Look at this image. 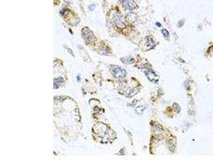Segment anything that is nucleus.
Returning a JSON list of instances; mask_svg holds the SVG:
<instances>
[{
    "label": "nucleus",
    "instance_id": "f257e3e1",
    "mask_svg": "<svg viewBox=\"0 0 213 160\" xmlns=\"http://www.w3.org/2000/svg\"><path fill=\"white\" fill-rule=\"evenodd\" d=\"M110 70L114 77L116 78H122L125 77L126 72L121 67L116 65H112L110 68Z\"/></svg>",
    "mask_w": 213,
    "mask_h": 160
},
{
    "label": "nucleus",
    "instance_id": "f03ea898",
    "mask_svg": "<svg viewBox=\"0 0 213 160\" xmlns=\"http://www.w3.org/2000/svg\"><path fill=\"white\" fill-rule=\"evenodd\" d=\"M113 19L115 25L119 28L123 29L125 27V24L123 21L121 16L117 13H115L113 14Z\"/></svg>",
    "mask_w": 213,
    "mask_h": 160
},
{
    "label": "nucleus",
    "instance_id": "7ed1b4c3",
    "mask_svg": "<svg viewBox=\"0 0 213 160\" xmlns=\"http://www.w3.org/2000/svg\"><path fill=\"white\" fill-rule=\"evenodd\" d=\"M123 6L125 10H132L136 7L137 5L134 0H125Z\"/></svg>",
    "mask_w": 213,
    "mask_h": 160
},
{
    "label": "nucleus",
    "instance_id": "20e7f679",
    "mask_svg": "<svg viewBox=\"0 0 213 160\" xmlns=\"http://www.w3.org/2000/svg\"><path fill=\"white\" fill-rule=\"evenodd\" d=\"M82 34L83 36L84 39L85 40V41H90V40L92 39V37H93V35L91 32L87 28H84L83 29Z\"/></svg>",
    "mask_w": 213,
    "mask_h": 160
},
{
    "label": "nucleus",
    "instance_id": "39448f33",
    "mask_svg": "<svg viewBox=\"0 0 213 160\" xmlns=\"http://www.w3.org/2000/svg\"><path fill=\"white\" fill-rule=\"evenodd\" d=\"M146 74L148 78H149V80L152 81V82H155V81L158 80V77L156 75V74H155V73L153 72L152 70H147L146 73Z\"/></svg>",
    "mask_w": 213,
    "mask_h": 160
},
{
    "label": "nucleus",
    "instance_id": "423d86ee",
    "mask_svg": "<svg viewBox=\"0 0 213 160\" xmlns=\"http://www.w3.org/2000/svg\"><path fill=\"white\" fill-rule=\"evenodd\" d=\"M137 18V15L134 13H131L127 14L126 16V19L128 20V21H129L131 22H133L135 20H136Z\"/></svg>",
    "mask_w": 213,
    "mask_h": 160
},
{
    "label": "nucleus",
    "instance_id": "0eeeda50",
    "mask_svg": "<svg viewBox=\"0 0 213 160\" xmlns=\"http://www.w3.org/2000/svg\"><path fill=\"white\" fill-rule=\"evenodd\" d=\"M63 78H58L54 80V88H58L60 85L61 84V83L63 82Z\"/></svg>",
    "mask_w": 213,
    "mask_h": 160
},
{
    "label": "nucleus",
    "instance_id": "6e6552de",
    "mask_svg": "<svg viewBox=\"0 0 213 160\" xmlns=\"http://www.w3.org/2000/svg\"><path fill=\"white\" fill-rule=\"evenodd\" d=\"M147 45L148 47L149 48V49H151V48L154 47V42H153V40L152 39H151V38L149 37V39H148Z\"/></svg>",
    "mask_w": 213,
    "mask_h": 160
},
{
    "label": "nucleus",
    "instance_id": "1a4fd4ad",
    "mask_svg": "<svg viewBox=\"0 0 213 160\" xmlns=\"http://www.w3.org/2000/svg\"><path fill=\"white\" fill-rule=\"evenodd\" d=\"M161 32H162V34H163V35H164L165 37L166 38V37L169 36V32L168 31V30L166 29H162L161 30Z\"/></svg>",
    "mask_w": 213,
    "mask_h": 160
},
{
    "label": "nucleus",
    "instance_id": "9d476101",
    "mask_svg": "<svg viewBox=\"0 0 213 160\" xmlns=\"http://www.w3.org/2000/svg\"><path fill=\"white\" fill-rule=\"evenodd\" d=\"M183 24H184V22H183V21H180L179 22H178L177 26H178V27H182V26H183Z\"/></svg>",
    "mask_w": 213,
    "mask_h": 160
},
{
    "label": "nucleus",
    "instance_id": "9b49d317",
    "mask_svg": "<svg viewBox=\"0 0 213 160\" xmlns=\"http://www.w3.org/2000/svg\"><path fill=\"white\" fill-rule=\"evenodd\" d=\"M156 25H157V26H158V27H161V24H160V23H159V22H157L156 23Z\"/></svg>",
    "mask_w": 213,
    "mask_h": 160
},
{
    "label": "nucleus",
    "instance_id": "f8f14e48",
    "mask_svg": "<svg viewBox=\"0 0 213 160\" xmlns=\"http://www.w3.org/2000/svg\"><path fill=\"white\" fill-rule=\"evenodd\" d=\"M119 1L121 2H124L125 1V0H119Z\"/></svg>",
    "mask_w": 213,
    "mask_h": 160
}]
</instances>
